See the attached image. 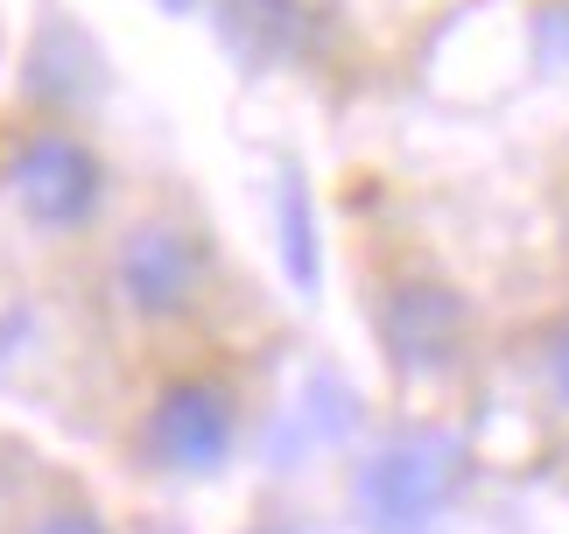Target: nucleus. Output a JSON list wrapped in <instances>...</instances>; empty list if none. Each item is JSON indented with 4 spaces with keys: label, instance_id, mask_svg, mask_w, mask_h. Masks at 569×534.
Returning a JSON list of instances; mask_svg holds the SVG:
<instances>
[{
    "label": "nucleus",
    "instance_id": "4",
    "mask_svg": "<svg viewBox=\"0 0 569 534\" xmlns=\"http://www.w3.org/2000/svg\"><path fill=\"white\" fill-rule=\"evenodd\" d=\"M0 190L42 239H84L113 205V169L78 120H36L0 155Z\"/></svg>",
    "mask_w": 569,
    "mask_h": 534
},
{
    "label": "nucleus",
    "instance_id": "1",
    "mask_svg": "<svg viewBox=\"0 0 569 534\" xmlns=\"http://www.w3.org/2000/svg\"><path fill=\"white\" fill-rule=\"evenodd\" d=\"M471 493V443L457 429L415 422L352 457L345 500L366 534H436Z\"/></svg>",
    "mask_w": 569,
    "mask_h": 534
},
{
    "label": "nucleus",
    "instance_id": "12",
    "mask_svg": "<svg viewBox=\"0 0 569 534\" xmlns=\"http://www.w3.org/2000/svg\"><path fill=\"white\" fill-rule=\"evenodd\" d=\"M528 366H535V387H541V400H549V415L569 422V309L535 330Z\"/></svg>",
    "mask_w": 569,
    "mask_h": 534
},
{
    "label": "nucleus",
    "instance_id": "2",
    "mask_svg": "<svg viewBox=\"0 0 569 534\" xmlns=\"http://www.w3.org/2000/svg\"><path fill=\"white\" fill-rule=\"evenodd\" d=\"M218 288V247L183 211H141L106 247V296L141 330H183Z\"/></svg>",
    "mask_w": 569,
    "mask_h": 534
},
{
    "label": "nucleus",
    "instance_id": "6",
    "mask_svg": "<svg viewBox=\"0 0 569 534\" xmlns=\"http://www.w3.org/2000/svg\"><path fill=\"white\" fill-rule=\"evenodd\" d=\"M218 50H226L239 71H289L317 50V8L310 0H218L211 8Z\"/></svg>",
    "mask_w": 569,
    "mask_h": 534
},
{
    "label": "nucleus",
    "instance_id": "14",
    "mask_svg": "<svg viewBox=\"0 0 569 534\" xmlns=\"http://www.w3.org/2000/svg\"><path fill=\"white\" fill-rule=\"evenodd\" d=\"M156 8H162V14H177V21H190V14H211L218 0H156Z\"/></svg>",
    "mask_w": 569,
    "mask_h": 534
},
{
    "label": "nucleus",
    "instance_id": "9",
    "mask_svg": "<svg viewBox=\"0 0 569 534\" xmlns=\"http://www.w3.org/2000/svg\"><path fill=\"white\" fill-rule=\"evenodd\" d=\"M274 226H281V267L302 296H317L323 281V254H317V205H310V184H302L296 162H281V184H274Z\"/></svg>",
    "mask_w": 569,
    "mask_h": 534
},
{
    "label": "nucleus",
    "instance_id": "13",
    "mask_svg": "<svg viewBox=\"0 0 569 534\" xmlns=\"http://www.w3.org/2000/svg\"><path fill=\"white\" fill-rule=\"evenodd\" d=\"M535 57H541V71L569 78V0H549L535 14Z\"/></svg>",
    "mask_w": 569,
    "mask_h": 534
},
{
    "label": "nucleus",
    "instance_id": "15",
    "mask_svg": "<svg viewBox=\"0 0 569 534\" xmlns=\"http://www.w3.org/2000/svg\"><path fill=\"white\" fill-rule=\"evenodd\" d=\"M247 534H310V527H302V521H253Z\"/></svg>",
    "mask_w": 569,
    "mask_h": 534
},
{
    "label": "nucleus",
    "instance_id": "7",
    "mask_svg": "<svg viewBox=\"0 0 569 534\" xmlns=\"http://www.w3.org/2000/svg\"><path fill=\"white\" fill-rule=\"evenodd\" d=\"M21 92L42 106V120H71L84 113L99 92H106V63L92 50V36L78 29V21L50 14L29 42V78H21Z\"/></svg>",
    "mask_w": 569,
    "mask_h": 534
},
{
    "label": "nucleus",
    "instance_id": "10",
    "mask_svg": "<svg viewBox=\"0 0 569 534\" xmlns=\"http://www.w3.org/2000/svg\"><path fill=\"white\" fill-rule=\"evenodd\" d=\"M8 534H120L113 514L78 493V485H50V493H36L29 506H14V527Z\"/></svg>",
    "mask_w": 569,
    "mask_h": 534
},
{
    "label": "nucleus",
    "instance_id": "5",
    "mask_svg": "<svg viewBox=\"0 0 569 534\" xmlns=\"http://www.w3.org/2000/svg\"><path fill=\"white\" fill-rule=\"evenodd\" d=\"M380 338V359L393 366L401 387H450L471 366V303L465 288L429 275V267H401L373 288L366 303Z\"/></svg>",
    "mask_w": 569,
    "mask_h": 534
},
{
    "label": "nucleus",
    "instance_id": "3",
    "mask_svg": "<svg viewBox=\"0 0 569 534\" xmlns=\"http://www.w3.org/2000/svg\"><path fill=\"white\" fill-rule=\"evenodd\" d=\"M239 443H247V394L211 366H183L169 380H156L134 429H127V451H134L141 472L183 478V485L218 478L239 457Z\"/></svg>",
    "mask_w": 569,
    "mask_h": 534
},
{
    "label": "nucleus",
    "instance_id": "11",
    "mask_svg": "<svg viewBox=\"0 0 569 534\" xmlns=\"http://www.w3.org/2000/svg\"><path fill=\"white\" fill-rule=\"evenodd\" d=\"M42 345H50V330H42V309L29 296H0V380H21Z\"/></svg>",
    "mask_w": 569,
    "mask_h": 534
},
{
    "label": "nucleus",
    "instance_id": "8",
    "mask_svg": "<svg viewBox=\"0 0 569 534\" xmlns=\"http://www.w3.org/2000/svg\"><path fill=\"white\" fill-rule=\"evenodd\" d=\"M352 429H359V400H352V387H345L338 373H317V380L296 394V408L274 422V443H281L274 457L289 464L296 451H302V457H310V451H338Z\"/></svg>",
    "mask_w": 569,
    "mask_h": 534
},
{
    "label": "nucleus",
    "instance_id": "16",
    "mask_svg": "<svg viewBox=\"0 0 569 534\" xmlns=\"http://www.w3.org/2000/svg\"><path fill=\"white\" fill-rule=\"evenodd\" d=\"M0 506H8V478H0Z\"/></svg>",
    "mask_w": 569,
    "mask_h": 534
}]
</instances>
